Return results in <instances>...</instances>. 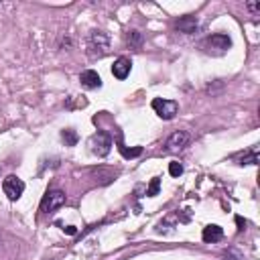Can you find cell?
<instances>
[{
	"mask_svg": "<svg viewBox=\"0 0 260 260\" xmlns=\"http://www.w3.org/2000/svg\"><path fill=\"white\" fill-rule=\"evenodd\" d=\"M201 238H203V242H207V244H215V242H219V240L223 238V230H221L219 225H215V223H213V225H205Z\"/></svg>",
	"mask_w": 260,
	"mask_h": 260,
	"instance_id": "10",
	"label": "cell"
},
{
	"mask_svg": "<svg viewBox=\"0 0 260 260\" xmlns=\"http://www.w3.org/2000/svg\"><path fill=\"white\" fill-rule=\"evenodd\" d=\"M120 152H122V156L124 158H134V156H138L140 152H142V148L140 146H136V148H126V146H120Z\"/></svg>",
	"mask_w": 260,
	"mask_h": 260,
	"instance_id": "13",
	"label": "cell"
},
{
	"mask_svg": "<svg viewBox=\"0 0 260 260\" xmlns=\"http://www.w3.org/2000/svg\"><path fill=\"white\" fill-rule=\"evenodd\" d=\"M63 230H65V232H67V234H71V236H73V234H75V232H77V230H75V228H73V225H69V228H63Z\"/></svg>",
	"mask_w": 260,
	"mask_h": 260,
	"instance_id": "18",
	"label": "cell"
},
{
	"mask_svg": "<svg viewBox=\"0 0 260 260\" xmlns=\"http://www.w3.org/2000/svg\"><path fill=\"white\" fill-rule=\"evenodd\" d=\"M203 47H205V51H207V53L221 55V53H225V51L232 47V41H230V37H228V35L217 32V35H211L209 39H205Z\"/></svg>",
	"mask_w": 260,
	"mask_h": 260,
	"instance_id": "1",
	"label": "cell"
},
{
	"mask_svg": "<svg viewBox=\"0 0 260 260\" xmlns=\"http://www.w3.org/2000/svg\"><path fill=\"white\" fill-rule=\"evenodd\" d=\"M108 45H110V37L106 35V32H102V30H93L91 35H89V41H87V47L91 49L89 53L91 55H104L106 53V49H108Z\"/></svg>",
	"mask_w": 260,
	"mask_h": 260,
	"instance_id": "5",
	"label": "cell"
},
{
	"mask_svg": "<svg viewBox=\"0 0 260 260\" xmlns=\"http://www.w3.org/2000/svg\"><path fill=\"white\" fill-rule=\"evenodd\" d=\"M193 26H197V22H195L193 18H189V20H183V22H179V28H185L187 32H191V30H193Z\"/></svg>",
	"mask_w": 260,
	"mask_h": 260,
	"instance_id": "17",
	"label": "cell"
},
{
	"mask_svg": "<svg viewBox=\"0 0 260 260\" xmlns=\"http://www.w3.org/2000/svg\"><path fill=\"white\" fill-rule=\"evenodd\" d=\"M152 110L162 118V120H171L177 110H179V104L175 100H162V98H156L152 100Z\"/></svg>",
	"mask_w": 260,
	"mask_h": 260,
	"instance_id": "4",
	"label": "cell"
},
{
	"mask_svg": "<svg viewBox=\"0 0 260 260\" xmlns=\"http://www.w3.org/2000/svg\"><path fill=\"white\" fill-rule=\"evenodd\" d=\"M126 41H128L130 45H140V43H142V37H140L138 30H130V32L126 35Z\"/></svg>",
	"mask_w": 260,
	"mask_h": 260,
	"instance_id": "15",
	"label": "cell"
},
{
	"mask_svg": "<svg viewBox=\"0 0 260 260\" xmlns=\"http://www.w3.org/2000/svg\"><path fill=\"white\" fill-rule=\"evenodd\" d=\"M130 67H132L130 59L118 57V59L114 61V65H112V73H114V77H118V79H126L128 73H130Z\"/></svg>",
	"mask_w": 260,
	"mask_h": 260,
	"instance_id": "9",
	"label": "cell"
},
{
	"mask_svg": "<svg viewBox=\"0 0 260 260\" xmlns=\"http://www.w3.org/2000/svg\"><path fill=\"white\" fill-rule=\"evenodd\" d=\"M248 8H250V10H258V8H260V4H248Z\"/></svg>",
	"mask_w": 260,
	"mask_h": 260,
	"instance_id": "19",
	"label": "cell"
},
{
	"mask_svg": "<svg viewBox=\"0 0 260 260\" xmlns=\"http://www.w3.org/2000/svg\"><path fill=\"white\" fill-rule=\"evenodd\" d=\"M61 138H63V142H65L67 146H75V144H77V132L71 130V128L63 130V132H61Z\"/></svg>",
	"mask_w": 260,
	"mask_h": 260,
	"instance_id": "12",
	"label": "cell"
},
{
	"mask_svg": "<svg viewBox=\"0 0 260 260\" xmlns=\"http://www.w3.org/2000/svg\"><path fill=\"white\" fill-rule=\"evenodd\" d=\"M187 142H189V134L183 132V130H177V132H173V134L169 136V140H167V150H181Z\"/></svg>",
	"mask_w": 260,
	"mask_h": 260,
	"instance_id": "8",
	"label": "cell"
},
{
	"mask_svg": "<svg viewBox=\"0 0 260 260\" xmlns=\"http://www.w3.org/2000/svg\"><path fill=\"white\" fill-rule=\"evenodd\" d=\"M89 146H91V152L95 156H106L112 150V138L106 132H98L89 138Z\"/></svg>",
	"mask_w": 260,
	"mask_h": 260,
	"instance_id": "3",
	"label": "cell"
},
{
	"mask_svg": "<svg viewBox=\"0 0 260 260\" xmlns=\"http://www.w3.org/2000/svg\"><path fill=\"white\" fill-rule=\"evenodd\" d=\"M2 191H4V195H6L10 201H16V199L22 195V191H24V181L18 179L16 175H8V177L2 181Z\"/></svg>",
	"mask_w": 260,
	"mask_h": 260,
	"instance_id": "2",
	"label": "cell"
},
{
	"mask_svg": "<svg viewBox=\"0 0 260 260\" xmlns=\"http://www.w3.org/2000/svg\"><path fill=\"white\" fill-rule=\"evenodd\" d=\"M158 189H160V179H158V177H154V179L150 181V185H148V189H146V195H150V197H154V195H158Z\"/></svg>",
	"mask_w": 260,
	"mask_h": 260,
	"instance_id": "14",
	"label": "cell"
},
{
	"mask_svg": "<svg viewBox=\"0 0 260 260\" xmlns=\"http://www.w3.org/2000/svg\"><path fill=\"white\" fill-rule=\"evenodd\" d=\"M63 203H65V193H63V191H59V189H55V191H49V193L43 197L41 209H43V211H47V213H51V211L59 209Z\"/></svg>",
	"mask_w": 260,
	"mask_h": 260,
	"instance_id": "6",
	"label": "cell"
},
{
	"mask_svg": "<svg viewBox=\"0 0 260 260\" xmlns=\"http://www.w3.org/2000/svg\"><path fill=\"white\" fill-rule=\"evenodd\" d=\"M169 173H171L173 177H179V175L183 173V165H181V162H177V160H173V162L169 165Z\"/></svg>",
	"mask_w": 260,
	"mask_h": 260,
	"instance_id": "16",
	"label": "cell"
},
{
	"mask_svg": "<svg viewBox=\"0 0 260 260\" xmlns=\"http://www.w3.org/2000/svg\"><path fill=\"white\" fill-rule=\"evenodd\" d=\"M238 160H240V165H256V162H258V148L254 146V148H252L250 152L242 154V156H240Z\"/></svg>",
	"mask_w": 260,
	"mask_h": 260,
	"instance_id": "11",
	"label": "cell"
},
{
	"mask_svg": "<svg viewBox=\"0 0 260 260\" xmlns=\"http://www.w3.org/2000/svg\"><path fill=\"white\" fill-rule=\"evenodd\" d=\"M79 81H81V85H83L85 89H98V87L102 85V77H100L98 71H93V69H85V71H81Z\"/></svg>",
	"mask_w": 260,
	"mask_h": 260,
	"instance_id": "7",
	"label": "cell"
}]
</instances>
